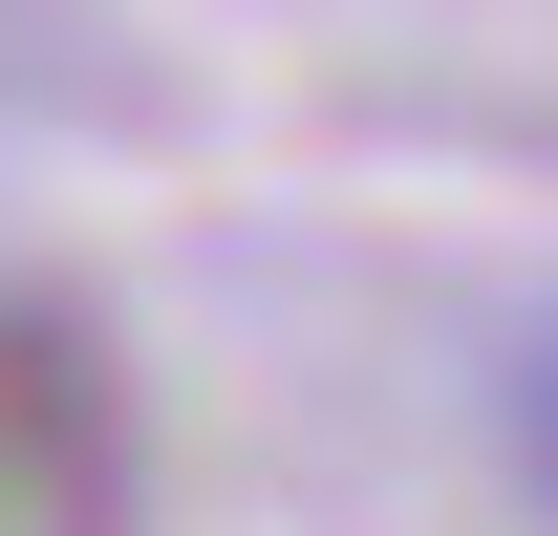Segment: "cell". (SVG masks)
<instances>
[{
  "instance_id": "obj_1",
  "label": "cell",
  "mask_w": 558,
  "mask_h": 536,
  "mask_svg": "<svg viewBox=\"0 0 558 536\" xmlns=\"http://www.w3.org/2000/svg\"><path fill=\"white\" fill-rule=\"evenodd\" d=\"M0 494L44 536H130V407L65 301H0Z\"/></svg>"
},
{
  "instance_id": "obj_2",
  "label": "cell",
  "mask_w": 558,
  "mask_h": 536,
  "mask_svg": "<svg viewBox=\"0 0 558 536\" xmlns=\"http://www.w3.org/2000/svg\"><path fill=\"white\" fill-rule=\"evenodd\" d=\"M515 451H537V494H558V343L515 365Z\"/></svg>"
}]
</instances>
